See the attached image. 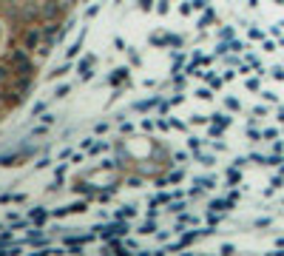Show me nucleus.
<instances>
[{"instance_id": "1", "label": "nucleus", "mask_w": 284, "mask_h": 256, "mask_svg": "<svg viewBox=\"0 0 284 256\" xmlns=\"http://www.w3.org/2000/svg\"><path fill=\"white\" fill-rule=\"evenodd\" d=\"M77 0H0V117L26 97Z\"/></svg>"}]
</instances>
